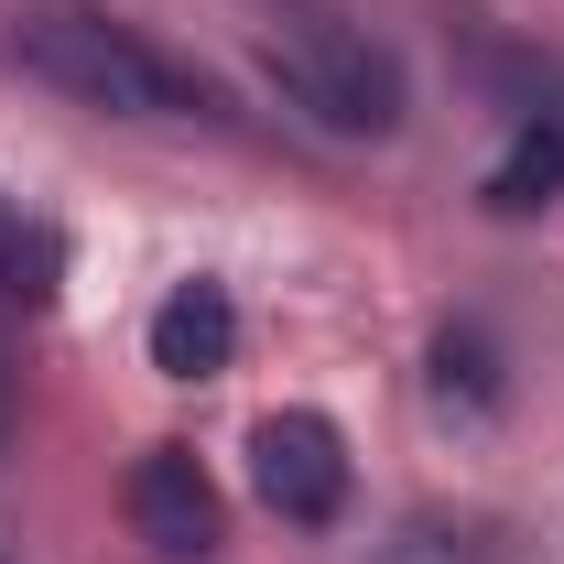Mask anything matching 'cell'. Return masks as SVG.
<instances>
[{
    "mask_svg": "<svg viewBox=\"0 0 564 564\" xmlns=\"http://www.w3.org/2000/svg\"><path fill=\"white\" fill-rule=\"evenodd\" d=\"M131 532L163 564H207L217 543H228V499H217V478L196 467V445H152L131 467Z\"/></svg>",
    "mask_w": 564,
    "mask_h": 564,
    "instance_id": "277c9868",
    "label": "cell"
},
{
    "mask_svg": "<svg viewBox=\"0 0 564 564\" xmlns=\"http://www.w3.org/2000/svg\"><path fill=\"white\" fill-rule=\"evenodd\" d=\"M11 55L44 76V87H66L76 109H120V120H217V87L185 66V55L141 44V33L98 22V11H44V22H22Z\"/></svg>",
    "mask_w": 564,
    "mask_h": 564,
    "instance_id": "6da1fadb",
    "label": "cell"
},
{
    "mask_svg": "<svg viewBox=\"0 0 564 564\" xmlns=\"http://www.w3.org/2000/svg\"><path fill=\"white\" fill-rule=\"evenodd\" d=\"M152 369L163 380H217L228 358H239V304L217 293V282H174L163 304H152Z\"/></svg>",
    "mask_w": 564,
    "mask_h": 564,
    "instance_id": "5b68a950",
    "label": "cell"
},
{
    "mask_svg": "<svg viewBox=\"0 0 564 564\" xmlns=\"http://www.w3.org/2000/svg\"><path fill=\"white\" fill-rule=\"evenodd\" d=\"M434 391H445V402H456V391H467V402H499L489 348H478V337H445V348H434Z\"/></svg>",
    "mask_w": 564,
    "mask_h": 564,
    "instance_id": "52a82bcc",
    "label": "cell"
},
{
    "mask_svg": "<svg viewBox=\"0 0 564 564\" xmlns=\"http://www.w3.org/2000/svg\"><path fill=\"white\" fill-rule=\"evenodd\" d=\"M0 272H11V293H55V228H22L0 207Z\"/></svg>",
    "mask_w": 564,
    "mask_h": 564,
    "instance_id": "8992f818",
    "label": "cell"
},
{
    "mask_svg": "<svg viewBox=\"0 0 564 564\" xmlns=\"http://www.w3.org/2000/svg\"><path fill=\"white\" fill-rule=\"evenodd\" d=\"M0 423H11V413H0Z\"/></svg>",
    "mask_w": 564,
    "mask_h": 564,
    "instance_id": "ba28073f",
    "label": "cell"
},
{
    "mask_svg": "<svg viewBox=\"0 0 564 564\" xmlns=\"http://www.w3.org/2000/svg\"><path fill=\"white\" fill-rule=\"evenodd\" d=\"M250 489L272 499L293 532H326L337 510H348V434L326 413H261V434H250Z\"/></svg>",
    "mask_w": 564,
    "mask_h": 564,
    "instance_id": "3957f363",
    "label": "cell"
},
{
    "mask_svg": "<svg viewBox=\"0 0 564 564\" xmlns=\"http://www.w3.org/2000/svg\"><path fill=\"white\" fill-rule=\"evenodd\" d=\"M272 66L282 87L326 120V131H391L402 120V66L358 33L348 11H315V22H282V44H272Z\"/></svg>",
    "mask_w": 564,
    "mask_h": 564,
    "instance_id": "7a4b0ae2",
    "label": "cell"
}]
</instances>
